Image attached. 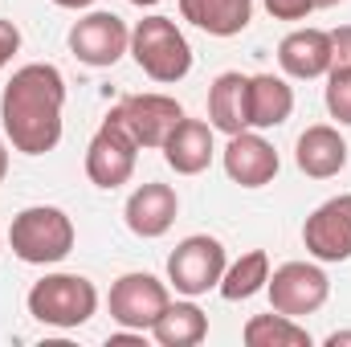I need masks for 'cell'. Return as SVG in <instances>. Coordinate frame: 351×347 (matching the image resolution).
<instances>
[{"instance_id": "obj_1", "label": "cell", "mask_w": 351, "mask_h": 347, "mask_svg": "<svg viewBox=\"0 0 351 347\" xmlns=\"http://www.w3.org/2000/svg\"><path fill=\"white\" fill-rule=\"evenodd\" d=\"M62 110H66V78L49 62L21 66L0 94V127L12 152L45 156L62 143Z\"/></svg>"}, {"instance_id": "obj_2", "label": "cell", "mask_w": 351, "mask_h": 347, "mask_svg": "<svg viewBox=\"0 0 351 347\" xmlns=\"http://www.w3.org/2000/svg\"><path fill=\"white\" fill-rule=\"evenodd\" d=\"M8 246L25 265H58L74 250V221L58 204H29L12 217Z\"/></svg>"}, {"instance_id": "obj_3", "label": "cell", "mask_w": 351, "mask_h": 347, "mask_svg": "<svg viewBox=\"0 0 351 347\" xmlns=\"http://www.w3.org/2000/svg\"><path fill=\"white\" fill-rule=\"evenodd\" d=\"M127 53L135 58V66L152 82H164V86L188 78V70H192V45H188V37L180 33V25L172 16H143L131 29V49Z\"/></svg>"}, {"instance_id": "obj_4", "label": "cell", "mask_w": 351, "mask_h": 347, "mask_svg": "<svg viewBox=\"0 0 351 347\" xmlns=\"http://www.w3.org/2000/svg\"><path fill=\"white\" fill-rule=\"evenodd\" d=\"M25 307H29V315L37 323L58 327V331H74V327H82V323L94 319L98 290L82 274H45L41 282H33Z\"/></svg>"}, {"instance_id": "obj_5", "label": "cell", "mask_w": 351, "mask_h": 347, "mask_svg": "<svg viewBox=\"0 0 351 347\" xmlns=\"http://www.w3.org/2000/svg\"><path fill=\"white\" fill-rule=\"evenodd\" d=\"M225 246L208 233H192L168 254V286L184 298H200L208 290L221 286V274H225Z\"/></svg>"}, {"instance_id": "obj_6", "label": "cell", "mask_w": 351, "mask_h": 347, "mask_svg": "<svg viewBox=\"0 0 351 347\" xmlns=\"http://www.w3.org/2000/svg\"><path fill=\"white\" fill-rule=\"evenodd\" d=\"M265 294H269V311H282L290 319H302V315H315V311L327 307L331 278L315 261H286V265L269 270Z\"/></svg>"}, {"instance_id": "obj_7", "label": "cell", "mask_w": 351, "mask_h": 347, "mask_svg": "<svg viewBox=\"0 0 351 347\" xmlns=\"http://www.w3.org/2000/svg\"><path fill=\"white\" fill-rule=\"evenodd\" d=\"M168 302H172L168 282H160L156 274H143V270L123 274V278L110 286V298H106L110 319H114L119 327H127V331H143V335L156 327V319L168 311Z\"/></svg>"}, {"instance_id": "obj_8", "label": "cell", "mask_w": 351, "mask_h": 347, "mask_svg": "<svg viewBox=\"0 0 351 347\" xmlns=\"http://www.w3.org/2000/svg\"><path fill=\"white\" fill-rule=\"evenodd\" d=\"M135 160H139V143L127 135V127L123 123H114L110 115L102 119V127L94 131V139H90L86 147V176L94 188H106V192H114V188H123L131 176H135Z\"/></svg>"}, {"instance_id": "obj_9", "label": "cell", "mask_w": 351, "mask_h": 347, "mask_svg": "<svg viewBox=\"0 0 351 347\" xmlns=\"http://www.w3.org/2000/svg\"><path fill=\"white\" fill-rule=\"evenodd\" d=\"M110 119L127 127V135L143 147H164V139L184 119V106L168 94H127L123 102L110 106Z\"/></svg>"}, {"instance_id": "obj_10", "label": "cell", "mask_w": 351, "mask_h": 347, "mask_svg": "<svg viewBox=\"0 0 351 347\" xmlns=\"http://www.w3.org/2000/svg\"><path fill=\"white\" fill-rule=\"evenodd\" d=\"M127 49H131V29H127V21L114 16V12H86V16L74 21V29H70V53H74L82 66L110 70Z\"/></svg>"}, {"instance_id": "obj_11", "label": "cell", "mask_w": 351, "mask_h": 347, "mask_svg": "<svg viewBox=\"0 0 351 347\" xmlns=\"http://www.w3.org/2000/svg\"><path fill=\"white\" fill-rule=\"evenodd\" d=\"M302 246L315 261H348L351 258V192H339L323 200L306 225H302Z\"/></svg>"}, {"instance_id": "obj_12", "label": "cell", "mask_w": 351, "mask_h": 347, "mask_svg": "<svg viewBox=\"0 0 351 347\" xmlns=\"http://www.w3.org/2000/svg\"><path fill=\"white\" fill-rule=\"evenodd\" d=\"M221 160H225V176H229L233 184H241V188H265V184L278 176V168H282L274 143L265 139L262 131H254V127L229 135Z\"/></svg>"}, {"instance_id": "obj_13", "label": "cell", "mask_w": 351, "mask_h": 347, "mask_svg": "<svg viewBox=\"0 0 351 347\" xmlns=\"http://www.w3.org/2000/svg\"><path fill=\"white\" fill-rule=\"evenodd\" d=\"M176 213H180L176 188L172 184H156V180H152V184H139V188L127 196V208H123L127 229H131L135 237H143V241L164 237L176 225Z\"/></svg>"}, {"instance_id": "obj_14", "label": "cell", "mask_w": 351, "mask_h": 347, "mask_svg": "<svg viewBox=\"0 0 351 347\" xmlns=\"http://www.w3.org/2000/svg\"><path fill=\"white\" fill-rule=\"evenodd\" d=\"M294 164L298 172L311 176V180H331L348 168V139L331 127V123H315L298 135V147H294Z\"/></svg>"}, {"instance_id": "obj_15", "label": "cell", "mask_w": 351, "mask_h": 347, "mask_svg": "<svg viewBox=\"0 0 351 347\" xmlns=\"http://www.w3.org/2000/svg\"><path fill=\"white\" fill-rule=\"evenodd\" d=\"M278 66L298 82L323 78L331 70V33L327 29H294V33H286L282 45H278Z\"/></svg>"}, {"instance_id": "obj_16", "label": "cell", "mask_w": 351, "mask_h": 347, "mask_svg": "<svg viewBox=\"0 0 351 347\" xmlns=\"http://www.w3.org/2000/svg\"><path fill=\"white\" fill-rule=\"evenodd\" d=\"M164 160H168V168L176 176H200L208 164H213V156H217V147H213V123H200V119H180L176 123V131L164 139Z\"/></svg>"}, {"instance_id": "obj_17", "label": "cell", "mask_w": 351, "mask_h": 347, "mask_svg": "<svg viewBox=\"0 0 351 347\" xmlns=\"http://www.w3.org/2000/svg\"><path fill=\"white\" fill-rule=\"evenodd\" d=\"M245 106L254 131H274L294 115V86L278 74H254L245 90Z\"/></svg>"}, {"instance_id": "obj_18", "label": "cell", "mask_w": 351, "mask_h": 347, "mask_svg": "<svg viewBox=\"0 0 351 347\" xmlns=\"http://www.w3.org/2000/svg\"><path fill=\"white\" fill-rule=\"evenodd\" d=\"M180 16L208 37H237L254 21V0H180Z\"/></svg>"}, {"instance_id": "obj_19", "label": "cell", "mask_w": 351, "mask_h": 347, "mask_svg": "<svg viewBox=\"0 0 351 347\" xmlns=\"http://www.w3.org/2000/svg\"><path fill=\"white\" fill-rule=\"evenodd\" d=\"M245 90H250V78H245V74H237V70L221 74V78L208 86V123H213V131H221V135L250 131Z\"/></svg>"}, {"instance_id": "obj_20", "label": "cell", "mask_w": 351, "mask_h": 347, "mask_svg": "<svg viewBox=\"0 0 351 347\" xmlns=\"http://www.w3.org/2000/svg\"><path fill=\"white\" fill-rule=\"evenodd\" d=\"M208 335V315L188 298V302H168V311L156 319L152 339L160 347H196Z\"/></svg>"}, {"instance_id": "obj_21", "label": "cell", "mask_w": 351, "mask_h": 347, "mask_svg": "<svg viewBox=\"0 0 351 347\" xmlns=\"http://www.w3.org/2000/svg\"><path fill=\"white\" fill-rule=\"evenodd\" d=\"M265 282H269V254L265 250H250V254H241L233 265H225L217 290H221L225 302H245L258 290H265Z\"/></svg>"}, {"instance_id": "obj_22", "label": "cell", "mask_w": 351, "mask_h": 347, "mask_svg": "<svg viewBox=\"0 0 351 347\" xmlns=\"http://www.w3.org/2000/svg\"><path fill=\"white\" fill-rule=\"evenodd\" d=\"M241 339L250 347H311V331L298 319H290L282 311H269V315H254L245 323Z\"/></svg>"}, {"instance_id": "obj_23", "label": "cell", "mask_w": 351, "mask_h": 347, "mask_svg": "<svg viewBox=\"0 0 351 347\" xmlns=\"http://www.w3.org/2000/svg\"><path fill=\"white\" fill-rule=\"evenodd\" d=\"M327 110L335 123L351 127V70H327Z\"/></svg>"}, {"instance_id": "obj_24", "label": "cell", "mask_w": 351, "mask_h": 347, "mask_svg": "<svg viewBox=\"0 0 351 347\" xmlns=\"http://www.w3.org/2000/svg\"><path fill=\"white\" fill-rule=\"evenodd\" d=\"M265 8H269L274 21H306L315 12L311 0H265Z\"/></svg>"}, {"instance_id": "obj_25", "label": "cell", "mask_w": 351, "mask_h": 347, "mask_svg": "<svg viewBox=\"0 0 351 347\" xmlns=\"http://www.w3.org/2000/svg\"><path fill=\"white\" fill-rule=\"evenodd\" d=\"M331 70H351V25L331 29Z\"/></svg>"}, {"instance_id": "obj_26", "label": "cell", "mask_w": 351, "mask_h": 347, "mask_svg": "<svg viewBox=\"0 0 351 347\" xmlns=\"http://www.w3.org/2000/svg\"><path fill=\"white\" fill-rule=\"evenodd\" d=\"M16 49H21V29H16L12 21H4V16H0V70L12 62V53H16Z\"/></svg>"}, {"instance_id": "obj_27", "label": "cell", "mask_w": 351, "mask_h": 347, "mask_svg": "<svg viewBox=\"0 0 351 347\" xmlns=\"http://www.w3.org/2000/svg\"><path fill=\"white\" fill-rule=\"evenodd\" d=\"M323 344H327V347H351V331H331Z\"/></svg>"}, {"instance_id": "obj_28", "label": "cell", "mask_w": 351, "mask_h": 347, "mask_svg": "<svg viewBox=\"0 0 351 347\" xmlns=\"http://www.w3.org/2000/svg\"><path fill=\"white\" fill-rule=\"evenodd\" d=\"M4 176H8V143L0 139V184H4Z\"/></svg>"}, {"instance_id": "obj_29", "label": "cell", "mask_w": 351, "mask_h": 347, "mask_svg": "<svg viewBox=\"0 0 351 347\" xmlns=\"http://www.w3.org/2000/svg\"><path fill=\"white\" fill-rule=\"evenodd\" d=\"M53 4H58V8H90L94 0H53Z\"/></svg>"}, {"instance_id": "obj_30", "label": "cell", "mask_w": 351, "mask_h": 347, "mask_svg": "<svg viewBox=\"0 0 351 347\" xmlns=\"http://www.w3.org/2000/svg\"><path fill=\"white\" fill-rule=\"evenodd\" d=\"M311 4H315V12H319V8H335V4H343V0H311Z\"/></svg>"}, {"instance_id": "obj_31", "label": "cell", "mask_w": 351, "mask_h": 347, "mask_svg": "<svg viewBox=\"0 0 351 347\" xmlns=\"http://www.w3.org/2000/svg\"><path fill=\"white\" fill-rule=\"evenodd\" d=\"M131 4H139V8H156L160 0H131Z\"/></svg>"}, {"instance_id": "obj_32", "label": "cell", "mask_w": 351, "mask_h": 347, "mask_svg": "<svg viewBox=\"0 0 351 347\" xmlns=\"http://www.w3.org/2000/svg\"><path fill=\"white\" fill-rule=\"evenodd\" d=\"M0 246H4V233H0Z\"/></svg>"}]
</instances>
